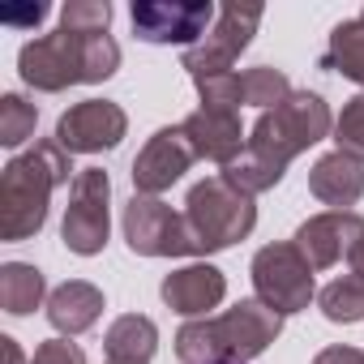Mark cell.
<instances>
[{
    "label": "cell",
    "mask_w": 364,
    "mask_h": 364,
    "mask_svg": "<svg viewBox=\"0 0 364 364\" xmlns=\"http://www.w3.org/2000/svg\"><path fill=\"white\" fill-rule=\"evenodd\" d=\"M193 159H198V154H193L185 129H180V124H176V129H159V133L141 146V154L133 159V189L146 193V198H159L163 189H171L176 180L189 171Z\"/></svg>",
    "instance_id": "12"
},
{
    "label": "cell",
    "mask_w": 364,
    "mask_h": 364,
    "mask_svg": "<svg viewBox=\"0 0 364 364\" xmlns=\"http://www.w3.org/2000/svg\"><path fill=\"white\" fill-rule=\"evenodd\" d=\"M43 270L39 266H26V262H9L0 266V309L14 313V317H26L43 304Z\"/></svg>",
    "instance_id": "19"
},
{
    "label": "cell",
    "mask_w": 364,
    "mask_h": 364,
    "mask_svg": "<svg viewBox=\"0 0 364 364\" xmlns=\"http://www.w3.org/2000/svg\"><path fill=\"white\" fill-rule=\"evenodd\" d=\"M107 198H112V180L103 167H82L69 185V206H65V249H73L77 257H95L107 245Z\"/></svg>",
    "instance_id": "7"
},
{
    "label": "cell",
    "mask_w": 364,
    "mask_h": 364,
    "mask_svg": "<svg viewBox=\"0 0 364 364\" xmlns=\"http://www.w3.org/2000/svg\"><path fill=\"white\" fill-rule=\"evenodd\" d=\"M364 240V219L355 210H326L300 223L296 232V249L304 253V262L313 270H330L338 257H351L355 245Z\"/></svg>",
    "instance_id": "13"
},
{
    "label": "cell",
    "mask_w": 364,
    "mask_h": 364,
    "mask_svg": "<svg viewBox=\"0 0 364 364\" xmlns=\"http://www.w3.org/2000/svg\"><path fill=\"white\" fill-rule=\"evenodd\" d=\"M137 39L146 43H189L198 48L206 39V31L215 26L219 9L210 0H137L129 9Z\"/></svg>",
    "instance_id": "10"
},
{
    "label": "cell",
    "mask_w": 364,
    "mask_h": 364,
    "mask_svg": "<svg viewBox=\"0 0 364 364\" xmlns=\"http://www.w3.org/2000/svg\"><path fill=\"white\" fill-rule=\"evenodd\" d=\"M262 26V5H223L215 26L206 31V39L198 48L185 52V69L189 77H215V73H232V65L240 60V52L249 48V39Z\"/></svg>",
    "instance_id": "9"
},
{
    "label": "cell",
    "mask_w": 364,
    "mask_h": 364,
    "mask_svg": "<svg viewBox=\"0 0 364 364\" xmlns=\"http://www.w3.org/2000/svg\"><path fill=\"white\" fill-rule=\"evenodd\" d=\"M124 129H129V116H124L120 103H112V99H86V103H73L56 120V141L69 154H99V150L120 146Z\"/></svg>",
    "instance_id": "11"
},
{
    "label": "cell",
    "mask_w": 364,
    "mask_h": 364,
    "mask_svg": "<svg viewBox=\"0 0 364 364\" xmlns=\"http://www.w3.org/2000/svg\"><path fill=\"white\" fill-rule=\"evenodd\" d=\"M43 18H48V5H26V9H5L0 14L5 26H39Z\"/></svg>",
    "instance_id": "28"
},
{
    "label": "cell",
    "mask_w": 364,
    "mask_h": 364,
    "mask_svg": "<svg viewBox=\"0 0 364 364\" xmlns=\"http://www.w3.org/2000/svg\"><path fill=\"white\" fill-rule=\"evenodd\" d=\"M124 240L141 257H193L198 253L185 215H176L167 202L146 198V193H133L124 202Z\"/></svg>",
    "instance_id": "8"
},
{
    "label": "cell",
    "mask_w": 364,
    "mask_h": 364,
    "mask_svg": "<svg viewBox=\"0 0 364 364\" xmlns=\"http://www.w3.org/2000/svg\"><path fill=\"white\" fill-rule=\"evenodd\" d=\"M309 193L334 210H347L364 198V163L343 154V150H330L313 163L309 171Z\"/></svg>",
    "instance_id": "16"
},
{
    "label": "cell",
    "mask_w": 364,
    "mask_h": 364,
    "mask_svg": "<svg viewBox=\"0 0 364 364\" xmlns=\"http://www.w3.org/2000/svg\"><path fill=\"white\" fill-rule=\"evenodd\" d=\"M116 69H120V48L107 31L103 35L56 31V35H43L18 52L22 82L43 90V95H60L77 82H107Z\"/></svg>",
    "instance_id": "4"
},
{
    "label": "cell",
    "mask_w": 364,
    "mask_h": 364,
    "mask_svg": "<svg viewBox=\"0 0 364 364\" xmlns=\"http://www.w3.org/2000/svg\"><path fill=\"white\" fill-rule=\"evenodd\" d=\"M69 176H73V163L56 137L14 154L0 171V236L31 240L48 223V202L60 185H69Z\"/></svg>",
    "instance_id": "2"
},
{
    "label": "cell",
    "mask_w": 364,
    "mask_h": 364,
    "mask_svg": "<svg viewBox=\"0 0 364 364\" xmlns=\"http://www.w3.org/2000/svg\"><path fill=\"white\" fill-rule=\"evenodd\" d=\"M31 364H86V355H82V347H73L69 338H48V343L35 347Z\"/></svg>",
    "instance_id": "27"
},
{
    "label": "cell",
    "mask_w": 364,
    "mask_h": 364,
    "mask_svg": "<svg viewBox=\"0 0 364 364\" xmlns=\"http://www.w3.org/2000/svg\"><path fill=\"white\" fill-rule=\"evenodd\" d=\"M185 223L193 232L198 253H219L257 228V206H253V193L236 189L228 176H206L202 185L189 189Z\"/></svg>",
    "instance_id": "5"
},
{
    "label": "cell",
    "mask_w": 364,
    "mask_h": 364,
    "mask_svg": "<svg viewBox=\"0 0 364 364\" xmlns=\"http://www.w3.org/2000/svg\"><path fill=\"white\" fill-rule=\"evenodd\" d=\"M360 18H364V14H360Z\"/></svg>",
    "instance_id": "34"
},
{
    "label": "cell",
    "mask_w": 364,
    "mask_h": 364,
    "mask_svg": "<svg viewBox=\"0 0 364 364\" xmlns=\"http://www.w3.org/2000/svg\"><path fill=\"white\" fill-rule=\"evenodd\" d=\"M103 313V291L95 283H82V279H69L60 283L52 296H48V321L60 330V334H82L99 321Z\"/></svg>",
    "instance_id": "17"
},
{
    "label": "cell",
    "mask_w": 364,
    "mask_h": 364,
    "mask_svg": "<svg viewBox=\"0 0 364 364\" xmlns=\"http://www.w3.org/2000/svg\"><path fill=\"white\" fill-rule=\"evenodd\" d=\"M193 86H198V95H202V107H219V112H240V107H245L240 73H215V77H198Z\"/></svg>",
    "instance_id": "26"
},
{
    "label": "cell",
    "mask_w": 364,
    "mask_h": 364,
    "mask_svg": "<svg viewBox=\"0 0 364 364\" xmlns=\"http://www.w3.org/2000/svg\"><path fill=\"white\" fill-rule=\"evenodd\" d=\"M107 22H112L107 0H69L60 9V31H73V35H103Z\"/></svg>",
    "instance_id": "24"
},
{
    "label": "cell",
    "mask_w": 364,
    "mask_h": 364,
    "mask_svg": "<svg viewBox=\"0 0 364 364\" xmlns=\"http://www.w3.org/2000/svg\"><path fill=\"white\" fill-rule=\"evenodd\" d=\"M334 146L343 154H351V159L364 163V90L343 103V112L334 120Z\"/></svg>",
    "instance_id": "25"
},
{
    "label": "cell",
    "mask_w": 364,
    "mask_h": 364,
    "mask_svg": "<svg viewBox=\"0 0 364 364\" xmlns=\"http://www.w3.org/2000/svg\"><path fill=\"white\" fill-rule=\"evenodd\" d=\"M330 129H334V116H330L326 99L313 95V90H291L279 107L257 116L245 154L232 167H223V176L245 193H266L283 180L287 163L300 150L317 146Z\"/></svg>",
    "instance_id": "1"
},
{
    "label": "cell",
    "mask_w": 364,
    "mask_h": 364,
    "mask_svg": "<svg viewBox=\"0 0 364 364\" xmlns=\"http://www.w3.org/2000/svg\"><path fill=\"white\" fill-rule=\"evenodd\" d=\"M154 347H159V330H154V321L141 317V313H124V317H116V321L107 326V334H103V351H107V360L150 364Z\"/></svg>",
    "instance_id": "18"
},
{
    "label": "cell",
    "mask_w": 364,
    "mask_h": 364,
    "mask_svg": "<svg viewBox=\"0 0 364 364\" xmlns=\"http://www.w3.org/2000/svg\"><path fill=\"white\" fill-rule=\"evenodd\" d=\"M347 262H351V274H355V279H364V240L355 245V253H351Z\"/></svg>",
    "instance_id": "31"
},
{
    "label": "cell",
    "mask_w": 364,
    "mask_h": 364,
    "mask_svg": "<svg viewBox=\"0 0 364 364\" xmlns=\"http://www.w3.org/2000/svg\"><path fill=\"white\" fill-rule=\"evenodd\" d=\"M223 364H236V360H223Z\"/></svg>",
    "instance_id": "33"
},
{
    "label": "cell",
    "mask_w": 364,
    "mask_h": 364,
    "mask_svg": "<svg viewBox=\"0 0 364 364\" xmlns=\"http://www.w3.org/2000/svg\"><path fill=\"white\" fill-rule=\"evenodd\" d=\"M159 291H163V300H167L171 313L198 321V317H210V309L223 304L228 279H223V270H215V266H206V262H193V266H185V270H171Z\"/></svg>",
    "instance_id": "15"
},
{
    "label": "cell",
    "mask_w": 364,
    "mask_h": 364,
    "mask_svg": "<svg viewBox=\"0 0 364 364\" xmlns=\"http://www.w3.org/2000/svg\"><path fill=\"white\" fill-rule=\"evenodd\" d=\"M317 304H321L326 321H334V326H355V321H364V279L343 274V279L326 283L321 296H317Z\"/></svg>",
    "instance_id": "21"
},
{
    "label": "cell",
    "mask_w": 364,
    "mask_h": 364,
    "mask_svg": "<svg viewBox=\"0 0 364 364\" xmlns=\"http://www.w3.org/2000/svg\"><path fill=\"white\" fill-rule=\"evenodd\" d=\"M321 65L334 69V73H343L347 82H360L364 86V18L338 22L330 31V48H326Z\"/></svg>",
    "instance_id": "20"
},
{
    "label": "cell",
    "mask_w": 364,
    "mask_h": 364,
    "mask_svg": "<svg viewBox=\"0 0 364 364\" xmlns=\"http://www.w3.org/2000/svg\"><path fill=\"white\" fill-rule=\"evenodd\" d=\"M0 343H5V360H9V364H26V360H22V347H18V343H14L9 334L0 338Z\"/></svg>",
    "instance_id": "30"
},
{
    "label": "cell",
    "mask_w": 364,
    "mask_h": 364,
    "mask_svg": "<svg viewBox=\"0 0 364 364\" xmlns=\"http://www.w3.org/2000/svg\"><path fill=\"white\" fill-rule=\"evenodd\" d=\"M313 364H364V351H360V347H343V343H334V347H326Z\"/></svg>",
    "instance_id": "29"
},
{
    "label": "cell",
    "mask_w": 364,
    "mask_h": 364,
    "mask_svg": "<svg viewBox=\"0 0 364 364\" xmlns=\"http://www.w3.org/2000/svg\"><path fill=\"white\" fill-rule=\"evenodd\" d=\"M279 330H283V317L253 296L219 317H198L189 326H180L176 355L180 364H223V360L249 364L279 338Z\"/></svg>",
    "instance_id": "3"
},
{
    "label": "cell",
    "mask_w": 364,
    "mask_h": 364,
    "mask_svg": "<svg viewBox=\"0 0 364 364\" xmlns=\"http://www.w3.org/2000/svg\"><path fill=\"white\" fill-rule=\"evenodd\" d=\"M240 90H245V103H249V107L270 112V107H279V103L291 95V82H287L283 69L257 65V69H245V73H240Z\"/></svg>",
    "instance_id": "22"
},
{
    "label": "cell",
    "mask_w": 364,
    "mask_h": 364,
    "mask_svg": "<svg viewBox=\"0 0 364 364\" xmlns=\"http://www.w3.org/2000/svg\"><path fill=\"white\" fill-rule=\"evenodd\" d=\"M180 129H185V137H189L198 159H210V163H223V167H232L245 154V146H249V137L240 129V112L198 107V112H189L185 120H180Z\"/></svg>",
    "instance_id": "14"
},
{
    "label": "cell",
    "mask_w": 364,
    "mask_h": 364,
    "mask_svg": "<svg viewBox=\"0 0 364 364\" xmlns=\"http://www.w3.org/2000/svg\"><path fill=\"white\" fill-rule=\"evenodd\" d=\"M35 120H39L35 103H26L22 95H5L0 99V146H22L35 133Z\"/></svg>",
    "instance_id": "23"
},
{
    "label": "cell",
    "mask_w": 364,
    "mask_h": 364,
    "mask_svg": "<svg viewBox=\"0 0 364 364\" xmlns=\"http://www.w3.org/2000/svg\"><path fill=\"white\" fill-rule=\"evenodd\" d=\"M107 364H124V360H107Z\"/></svg>",
    "instance_id": "32"
},
{
    "label": "cell",
    "mask_w": 364,
    "mask_h": 364,
    "mask_svg": "<svg viewBox=\"0 0 364 364\" xmlns=\"http://www.w3.org/2000/svg\"><path fill=\"white\" fill-rule=\"evenodd\" d=\"M253 291L279 317L309 309V300H313V266L304 262L296 240H279V245L257 249V257H253Z\"/></svg>",
    "instance_id": "6"
}]
</instances>
